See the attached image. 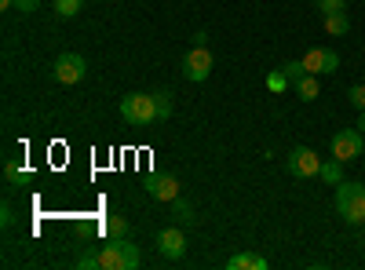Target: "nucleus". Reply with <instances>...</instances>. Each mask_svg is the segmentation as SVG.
<instances>
[{
	"mask_svg": "<svg viewBox=\"0 0 365 270\" xmlns=\"http://www.w3.org/2000/svg\"><path fill=\"white\" fill-rule=\"evenodd\" d=\"M172 219H175L179 227H190V223H197V216H194V208H190V201H182V197H175V201H172Z\"/></svg>",
	"mask_w": 365,
	"mask_h": 270,
	"instance_id": "obj_16",
	"label": "nucleus"
},
{
	"mask_svg": "<svg viewBox=\"0 0 365 270\" xmlns=\"http://www.w3.org/2000/svg\"><path fill=\"white\" fill-rule=\"evenodd\" d=\"M227 270H267V259L259 252H237L227 259Z\"/></svg>",
	"mask_w": 365,
	"mask_h": 270,
	"instance_id": "obj_11",
	"label": "nucleus"
},
{
	"mask_svg": "<svg viewBox=\"0 0 365 270\" xmlns=\"http://www.w3.org/2000/svg\"><path fill=\"white\" fill-rule=\"evenodd\" d=\"M84 73H88V63H84V55H77V51H63L55 58V66H51V77L58 84H81Z\"/></svg>",
	"mask_w": 365,
	"mask_h": 270,
	"instance_id": "obj_6",
	"label": "nucleus"
},
{
	"mask_svg": "<svg viewBox=\"0 0 365 270\" xmlns=\"http://www.w3.org/2000/svg\"><path fill=\"white\" fill-rule=\"evenodd\" d=\"M361 154H365V132L344 128V132L332 135V157H340L347 165V161H358Z\"/></svg>",
	"mask_w": 365,
	"mask_h": 270,
	"instance_id": "obj_7",
	"label": "nucleus"
},
{
	"mask_svg": "<svg viewBox=\"0 0 365 270\" xmlns=\"http://www.w3.org/2000/svg\"><path fill=\"white\" fill-rule=\"evenodd\" d=\"M4 179H8L11 190H19V187H29V183H34V172L22 168V165H15V161H8V165H4Z\"/></svg>",
	"mask_w": 365,
	"mask_h": 270,
	"instance_id": "obj_12",
	"label": "nucleus"
},
{
	"mask_svg": "<svg viewBox=\"0 0 365 270\" xmlns=\"http://www.w3.org/2000/svg\"><path fill=\"white\" fill-rule=\"evenodd\" d=\"M99 259H103V270H139L143 252H139V245L128 242V237H110L99 249Z\"/></svg>",
	"mask_w": 365,
	"mask_h": 270,
	"instance_id": "obj_1",
	"label": "nucleus"
},
{
	"mask_svg": "<svg viewBox=\"0 0 365 270\" xmlns=\"http://www.w3.org/2000/svg\"><path fill=\"white\" fill-rule=\"evenodd\" d=\"M347 103L358 106V110H365V84H351L347 88Z\"/></svg>",
	"mask_w": 365,
	"mask_h": 270,
	"instance_id": "obj_21",
	"label": "nucleus"
},
{
	"mask_svg": "<svg viewBox=\"0 0 365 270\" xmlns=\"http://www.w3.org/2000/svg\"><path fill=\"white\" fill-rule=\"evenodd\" d=\"M292 88H296V95H299L303 103H314V99L322 95V84H318V73H307V77H303V81H296Z\"/></svg>",
	"mask_w": 365,
	"mask_h": 270,
	"instance_id": "obj_14",
	"label": "nucleus"
},
{
	"mask_svg": "<svg viewBox=\"0 0 365 270\" xmlns=\"http://www.w3.org/2000/svg\"><path fill=\"white\" fill-rule=\"evenodd\" d=\"M322 19H325V33H329V37H347V33H351L347 11H332V15H322Z\"/></svg>",
	"mask_w": 365,
	"mask_h": 270,
	"instance_id": "obj_13",
	"label": "nucleus"
},
{
	"mask_svg": "<svg viewBox=\"0 0 365 270\" xmlns=\"http://www.w3.org/2000/svg\"><path fill=\"white\" fill-rule=\"evenodd\" d=\"M106 237H128V219L125 216H110L106 219Z\"/></svg>",
	"mask_w": 365,
	"mask_h": 270,
	"instance_id": "obj_19",
	"label": "nucleus"
},
{
	"mask_svg": "<svg viewBox=\"0 0 365 270\" xmlns=\"http://www.w3.org/2000/svg\"><path fill=\"white\" fill-rule=\"evenodd\" d=\"M51 8L55 15H63V19H73L81 8H84V0H51Z\"/></svg>",
	"mask_w": 365,
	"mask_h": 270,
	"instance_id": "obj_18",
	"label": "nucleus"
},
{
	"mask_svg": "<svg viewBox=\"0 0 365 270\" xmlns=\"http://www.w3.org/2000/svg\"><path fill=\"white\" fill-rule=\"evenodd\" d=\"M41 4H44V0H15V8H19L22 15H34V11H41Z\"/></svg>",
	"mask_w": 365,
	"mask_h": 270,
	"instance_id": "obj_25",
	"label": "nucleus"
},
{
	"mask_svg": "<svg viewBox=\"0 0 365 270\" xmlns=\"http://www.w3.org/2000/svg\"><path fill=\"white\" fill-rule=\"evenodd\" d=\"M0 8H4V11H8V8H15V0H0Z\"/></svg>",
	"mask_w": 365,
	"mask_h": 270,
	"instance_id": "obj_28",
	"label": "nucleus"
},
{
	"mask_svg": "<svg viewBox=\"0 0 365 270\" xmlns=\"http://www.w3.org/2000/svg\"><path fill=\"white\" fill-rule=\"evenodd\" d=\"M158 252H161L168 263H175V259L187 256V234H182L179 223H175V227H165V230L158 234Z\"/></svg>",
	"mask_w": 365,
	"mask_h": 270,
	"instance_id": "obj_8",
	"label": "nucleus"
},
{
	"mask_svg": "<svg viewBox=\"0 0 365 270\" xmlns=\"http://www.w3.org/2000/svg\"><path fill=\"white\" fill-rule=\"evenodd\" d=\"M318 179H322V183H329V187L344 183V161H340V157H329V161H322V172H318Z\"/></svg>",
	"mask_w": 365,
	"mask_h": 270,
	"instance_id": "obj_15",
	"label": "nucleus"
},
{
	"mask_svg": "<svg viewBox=\"0 0 365 270\" xmlns=\"http://www.w3.org/2000/svg\"><path fill=\"white\" fill-rule=\"evenodd\" d=\"M303 66H307V73H336L340 70V55L332 48H311L307 55H303Z\"/></svg>",
	"mask_w": 365,
	"mask_h": 270,
	"instance_id": "obj_9",
	"label": "nucleus"
},
{
	"mask_svg": "<svg viewBox=\"0 0 365 270\" xmlns=\"http://www.w3.org/2000/svg\"><path fill=\"white\" fill-rule=\"evenodd\" d=\"M322 15H332V11H347V0H314Z\"/></svg>",
	"mask_w": 365,
	"mask_h": 270,
	"instance_id": "obj_23",
	"label": "nucleus"
},
{
	"mask_svg": "<svg viewBox=\"0 0 365 270\" xmlns=\"http://www.w3.org/2000/svg\"><path fill=\"white\" fill-rule=\"evenodd\" d=\"M143 190L154 197V201L172 204V201L179 197V179H175V175H150L146 183H143Z\"/></svg>",
	"mask_w": 365,
	"mask_h": 270,
	"instance_id": "obj_10",
	"label": "nucleus"
},
{
	"mask_svg": "<svg viewBox=\"0 0 365 270\" xmlns=\"http://www.w3.org/2000/svg\"><path fill=\"white\" fill-rule=\"evenodd\" d=\"M154 106H158V121H168L175 103H172V92H154Z\"/></svg>",
	"mask_w": 365,
	"mask_h": 270,
	"instance_id": "obj_17",
	"label": "nucleus"
},
{
	"mask_svg": "<svg viewBox=\"0 0 365 270\" xmlns=\"http://www.w3.org/2000/svg\"><path fill=\"white\" fill-rule=\"evenodd\" d=\"M77 266H81V270H99V266H103V259H99V252H81Z\"/></svg>",
	"mask_w": 365,
	"mask_h": 270,
	"instance_id": "obj_24",
	"label": "nucleus"
},
{
	"mask_svg": "<svg viewBox=\"0 0 365 270\" xmlns=\"http://www.w3.org/2000/svg\"><path fill=\"white\" fill-rule=\"evenodd\" d=\"M212 66H216L212 51H208L205 44H194V48L187 51V58H182V77L194 81V84H201V81H208V77H212Z\"/></svg>",
	"mask_w": 365,
	"mask_h": 270,
	"instance_id": "obj_5",
	"label": "nucleus"
},
{
	"mask_svg": "<svg viewBox=\"0 0 365 270\" xmlns=\"http://www.w3.org/2000/svg\"><path fill=\"white\" fill-rule=\"evenodd\" d=\"M282 70H285V77H289L292 84H296V81H303V77H307V66H303V58H299V63H285Z\"/></svg>",
	"mask_w": 365,
	"mask_h": 270,
	"instance_id": "obj_22",
	"label": "nucleus"
},
{
	"mask_svg": "<svg viewBox=\"0 0 365 270\" xmlns=\"http://www.w3.org/2000/svg\"><path fill=\"white\" fill-rule=\"evenodd\" d=\"M120 117L128 125L143 128V125H154L158 121V106H154V95H143V92H132L120 99Z\"/></svg>",
	"mask_w": 365,
	"mask_h": 270,
	"instance_id": "obj_3",
	"label": "nucleus"
},
{
	"mask_svg": "<svg viewBox=\"0 0 365 270\" xmlns=\"http://www.w3.org/2000/svg\"><path fill=\"white\" fill-rule=\"evenodd\" d=\"M285 168H289V175H296V179H314V175L322 172V157L314 154L311 146H292L289 154H285Z\"/></svg>",
	"mask_w": 365,
	"mask_h": 270,
	"instance_id": "obj_4",
	"label": "nucleus"
},
{
	"mask_svg": "<svg viewBox=\"0 0 365 270\" xmlns=\"http://www.w3.org/2000/svg\"><path fill=\"white\" fill-rule=\"evenodd\" d=\"M358 132H365V110H361V117H358Z\"/></svg>",
	"mask_w": 365,
	"mask_h": 270,
	"instance_id": "obj_27",
	"label": "nucleus"
},
{
	"mask_svg": "<svg viewBox=\"0 0 365 270\" xmlns=\"http://www.w3.org/2000/svg\"><path fill=\"white\" fill-rule=\"evenodd\" d=\"M11 223H15V208L4 204V208H0V227H11Z\"/></svg>",
	"mask_w": 365,
	"mask_h": 270,
	"instance_id": "obj_26",
	"label": "nucleus"
},
{
	"mask_svg": "<svg viewBox=\"0 0 365 270\" xmlns=\"http://www.w3.org/2000/svg\"><path fill=\"white\" fill-rule=\"evenodd\" d=\"M289 84H292V81L285 77V70H274V73H267V88H270V92H285Z\"/></svg>",
	"mask_w": 365,
	"mask_h": 270,
	"instance_id": "obj_20",
	"label": "nucleus"
},
{
	"mask_svg": "<svg viewBox=\"0 0 365 270\" xmlns=\"http://www.w3.org/2000/svg\"><path fill=\"white\" fill-rule=\"evenodd\" d=\"M336 212L351 227H361L365 223V183H351V179L336 183Z\"/></svg>",
	"mask_w": 365,
	"mask_h": 270,
	"instance_id": "obj_2",
	"label": "nucleus"
}]
</instances>
